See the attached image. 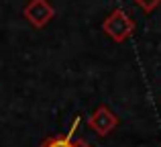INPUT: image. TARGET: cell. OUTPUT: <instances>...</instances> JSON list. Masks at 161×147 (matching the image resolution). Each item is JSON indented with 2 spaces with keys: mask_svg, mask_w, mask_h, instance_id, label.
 <instances>
[{
  "mask_svg": "<svg viewBox=\"0 0 161 147\" xmlns=\"http://www.w3.org/2000/svg\"><path fill=\"white\" fill-rule=\"evenodd\" d=\"M104 31L112 37L114 41H125L135 31V23L125 10H114L112 14L104 20Z\"/></svg>",
  "mask_w": 161,
  "mask_h": 147,
  "instance_id": "cell-1",
  "label": "cell"
},
{
  "mask_svg": "<svg viewBox=\"0 0 161 147\" xmlns=\"http://www.w3.org/2000/svg\"><path fill=\"white\" fill-rule=\"evenodd\" d=\"M92 125H94V129L100 133V135H106L108 131H112V129H114V125H116V116H114L108 108L102 106V108H98V112L94 115Z\"/></svg>",
  "mask_w": 161,
  "mask_h": 147,
  "instance_id": "cell-2",
  "label": "cell"
},
{
  "mask_svg": "<svg viewBox=\"0 0 161 147\" xmlns=\"http://www.w3.org/2000/svg\"><path fill=\"white\" fill-rule=\"evenodd\" d=\"M43 147H88L86 143H74L71 141V137H53V139H49V141H45Z\"/></svg>",
  "mask_w": 161,
  "mask_h": 147,
  "instance_id": "cell-3",
  "label": "cell"
},
{
  "mask_svg": "<svg viewBox=\"0 0 161 147\" xmlns=\"http://www.w3.org/2000/svg\"><path fill=\"white\" fill-rule=\"evenodd\" d=\"M135 2H137L145 12H151V10H155V8L161 4V0H135Z\"/></svg>",
  "mask_w": 161,
  "mask_h": 147,
  "instance_id": "cell-4",
  "label": "cell"
}]
</instances>
